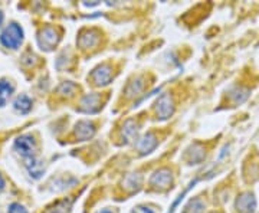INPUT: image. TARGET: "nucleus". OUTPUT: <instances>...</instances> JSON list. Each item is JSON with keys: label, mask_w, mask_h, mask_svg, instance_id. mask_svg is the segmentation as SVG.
<instances>
[{"label": "nucleus", "mask_w": 259, "mask_h": 213, "mask_svg": "<svg viewBox=\"0 0 259 213\" xmlns=\"http://www.w3.org/2000/svg\"><path fill=\"white\" fill-rule=\"evenodd\" d=\"M23 40V29L18 23H10L0 35V44L9 49H18Z\"/></svg>", "instance_id": "nucleus-1"}, {"label": "nucleus", "mask_w": 259, "mask_h": 213, "mask_svg": "<svg viewBox=\"0 0 259 213\" xmlns=\"http://www.w3.org/2000/svg\"><path fill=\"white\" fill-rule=\"evenodd\" d=\"M15 147L23 157L33 158L35 154V140L30 136H22L15 141Z\"/></svg>", "instance_id": "nucleus-2"}, {"label": "nucleus", "mask_w": 259, "mask_h": 213, "mask_svg": "<svg viewBox=\"0 0 259 213\" xmlns=\"http://www.w3.org/2000/svg\"><path fill=\"white\" fill-rule=\"evenodd\" d=\"M236 209L242 213H252L256 209V199L252 193H242L236 199Z\"/></svg>", "instance_id": "nucleus-3"}, {"label": "nucleus", "mask_w": 259, "mask_h": 213, "mask_svg": "<svg viewBox=\"0 0 259 213\" xmlns=\"http://www.w3.org/2000/svg\"><path fill=\"white\" fill-rule=\"evenodd\" d=\"M112 76V69L110 65H101L98 66L97 69H94V72L91 74V79L94 81L95 85L102 87V85H107L110 83Z\"/></svg>", "instance_id": "nucleus-4"}, {"label": "nucleus", "mask_w": 259, "mask_h": 213, "mask_svg": "<svg viewBox=\"0 0 259 213\" xmlns=\"http://www.w3.org/2000/svg\"><path fill=\"white\" fill-rule=\"evenodd\" d=\"M171 114H173V105H171V101H170V97L167 94H164V95L160 97V100L157 101L158 118L166 120Z\"/></svg>", "instance_id": "nucleus-5"}, {"label": "nucleus", "mask_w": 259, "mask_h": 213, "mask_svg": "<svg viewBox=\"0 0 259 213\" xmlns=\"http://www.w3.org/2000/svg\"><path fill=\"white\" fill-rule=\"evenodd\" d=\"M39 44L40 47L45 48V49H52L58 44V36H56V32L52 28H47L45 30H42L40 36H39Z\"/></svg>", "instance_id": "nucleus-6"}, {"label": "nucleus", "mask_w": 259, "mask_h": 213, "mask_svg": "<svg viewBox=\"0 0 259 213\" xmlns=\"http://www.w3.org/2000/svg\"><path fill=\"white\" fill-rule=\"evenodd\" d=\"M76 137L81 140H88L91 139L94 136V133H95V125H94L93 122H90V121H81V122H78L76 124Z\"/></svg>", "instance_id": "nucleus-7"}, {"label": "nucleus", "mask_w": 259, "mask_h": 213, "mask_svg": "<svg viewBox=\"0 0 259 213\" xmlns=\"http://www.w3.org/2000/svg\"><path fill=\"white\" fill-rule=\"evenodd\" d=\"M157 144H158V141L154 134H146L143 139L140 140V143L137 147H139L141 154H148V153H151L154 148L157 147Z\"/></svg>", "instance_id": "nucleus-8"}, {"label": "nucleus", "mask_w": 259, "mask_h": 213, "mask_svg": "<svg viewBox=\"0 0 259 213\" xmlns=\"http://www.w3.org/2000/svg\"><path fill=\"white\" fill-rule=\"evenodd\" d=\"M170 183H171V173L166 168L158 170L154 173V176L151 177V185L157 186V187H168Z\"/></svg>", "instance_id": "nucleus-9"}, {"label": "nucleus", "mask_w": 259, "mask_h": 213, "mask_svg": "<svg viewBox=\"0 0 259 213\" xmlns=\"http://www.w3.org/2000/svg\"><path fill=\"white\" fill-rule=\"evenodd\" d=\"M12 93H13V85L6 79H0V107H3L8 102Z\"/></svg>", "instance_id": "nucleus-10"}, {"label": "nucleus", "mask_w": 259, "mask_h": 213, "mask_svg": "<svg viewBox=\"0 0 259 213\" xmlns=\"http://www.w3.org/2000/svg\"><path fill=\"white\" fill-rule=\"evenodd\" d=\"M15 108L22 114H26L32 110V100L29 98L28 95H19L15 101Z\"/></svg>", "instance_id": "nucleus-11"}, {"label": "nucleus", "mask_w": 259, "mask_h": 213, "mask_svg": "<svg viewBox=\"0 0 259 213\" xmlns=\"http://www.w3.org/2000/svg\"><path fill=\"white\" fill-rule=\"evenodd\" d=\"M9 213H28V210L19 203H12L9 207Z\"/></svg>", "instance_id": "nucleus-12"}, {"label": "nucleus", "mask_w": 259, "mask_h": 213, "mask_svg": "<svg viewBox=\"0 0 259 213\" xmlns=\"http://www.w3.org/2000/svg\"><path fill=\"white\" fill-rule=\"evenodd\" d=\"M133 213H153V210L146 207V206H139L137 209H134V212Z\"/></svg>", "instance_id": "nucleus-13"}, {"label": "nucleus", "mask_w": 259, "mask_h": 213, "mask_svg": "<svg viewBox=\"0 0 259 213\" xmlns=\"http://www.w3.org/2000/svg\"><path fill=\"white\" fill-rule=\"evenodd\" d=\"M3 187H5V180L0 176V189H3Z\"/></svg>", "instance_id": "nucleus-14"}, {"label": "nucleus", "mask_w": 259, "mask_h": 213, "mask_svg": "<svg viewBox=\"0 0 259 213\" xmlns=\"http://www.w3.org/2000/svg\"><path fill=\"white\" fill-rule=\"evenodd\" d=\"M100 213H114L112 210H110V209H104V210H101Z\"/></svg>", "instance_id": "nucleus-15"}, {"label": "nucleus", "mask_w": 259, "mask_h": 213, "mask_svg": "<svg viewBox=\"0 0 259 213\" xmlns=\"http://www.w3.org/2000/svg\"><path fill=\"white\" fill-rule=\"evenodd\" d=\"M2 20H3V15H2V12H0V25H2Z\"/></svg>", "instance_id": "nucleus-16"}]
</instances>
